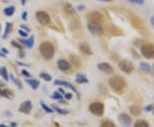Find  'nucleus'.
Listing matches in <instances>:
<instances>
[{"label":"nucleus","instance_id":"32","mask_svg":"<svg viewBox=\"0 0 154 127\" xmlns=\"http://www.w3.org/2000/svg\"><path fill=\"white\" fill-rule=\"evenodd\" d=\"M51 98H52V99H55V100H62L63 99V96L61 94L60 92H57V91H56L53 93V95L51 96Z\"/></svg>","mask_w":154,"mask_h":127},{"label":"nucleus","instance_id":"51","mask_svg":"<svg viewBox=\"0 0 154 127\" xmlns=\"http://www.w3.org/2000/svg\"><path fill=\"white\" fill-rule=\"evenodd\" d=\"M0 96H1V90H0Z\"/></svg>","mask_w":154,"mask_h":127},{"label":"nucleus","instance_id":"23","mask_svg":"<svg viewBox=\"0 0 154 127\" xmlns=\"http://www.w3.org/2000/svg\"><path fill=\"white\" fill-rule=\"evenodd\" d=\"M1 96L6 97V98H11L13 96V93L11 91V90L9 89H4V90H1Z\"/></svg>","mask_w":154,"mask_h":127},{"label":"nucleus","instance_id":"17","mask_svg":"<svg viewBox=\"0 0 154 127\" xmlns=\"http://www.w3.org/2000/svg\"><path fill=\"white\" fill-rule=\"evenodd\" d=\"M26 82H27V83L30 85V87L33 89V90H36L38 88L39 84H40L38 80H37V79H33H33H27Z\"/></svg>","mask_w":154,"mask_h":127},{"label":"nucleus","instance_id":"24","mask_svg":"<svg viewBox=\"0 0 154 127\" xmlns=\"http://www.w3.org/2000/svg\"><path fill=\"white\" fill-rule=\"evenodd\" d=\"M0 75L4 78L6 81H9V74H8V72H7V70H6L5 66L0 67Z\"/></svg>","mask_w":154,"mask_h":127},{"label":"nucleus","instance_id":"30","mask_svg":"<svg viewBox=\"0 0 154 127\" xmlns=\"http://www.w3.org/2000/svg\"><path fill=\"white\" fill-rule=\"evenodd\" d=\"M52 109L53 110H55L57 114H63V115H64V114H68V111L65 110V109H62L60 108H58V107H56V106H53L52 107Z\"/></svg>","mask_w":154,"mask_h":127},{"label":"nucleus","instance_id":"38","mask_svg":"<svg viewBox=\"0 0 154 127\" xmlns=\"http://www.w3.org/2000/svg\"><path fill=\"white\" fill-rule=\"evenodd\" d=\"M64 97H65V99L66 100H70L72 99V97H73V95L71 93H66V94H64Z\"/></svg>","mask_w":154,"mask_h":127},{"label":"nucleus","instance_id":"18","mask_svg":"<svg viewBox=\"0 0 154 127\" xmlns=\"http://www.w3.org/2000/svg\"><path fill=\"white\" fill-rule=\"evenodd\" d=\"M75 82L78 84H86L88 83V78L86 77L84 74H82V73H78L75 77Z\"/></svg>","mask_w":154,"mask_h":127},{"label":"nucleus","instance_id":"40","mask_svg":"<svg viewBox=\"0 0 154 127\" xmlns=\"http://www.w3.org/2000/svg\"><path fill=\"white\" fill-rule=\"evenodd\" d=\"M21 28H22V29H24V30H26V31H27V33H28V32L30 31V29H29V28H28V27L24 26V25H22V26H21Z\"/></svg>","mask_w":154,"mask_h":127},{"label":"nucleus","instance_id":"5","mask_svg":"<svg viewBox=\"0 0 154 127\" xmlns=\"http://www.w3.org/2000/svg\"><path fill=\"white\" fill-rule=\"evenodd\" d=\"M88 28L89 32L95 36H100L104 33V28L100 25V23L89 22L88 23Z\"/></svg>","mask_w":154,"mask_h":127},{"label":"nucleus","instance_id":"19","mask_svg":"<svg viewBox=\"0 0 154 127\" xmlns=\"http://www.w3.org/2000/svg\"><path fill=\"white\" fill-rule=\"evenodd\" d=\"M129 111H130V113L132 114L133 115L138 116V115H140V113H141V108L137 105H133L129 108Z\"/></svg>","mask_w":154,"mask_h":127},{"label":"nucleus","instance_id":"22","mask_svg":"<svg viewBox=\"0 0 154 127\" xmlns=\"http://www.w3.org/2000/svg\"><path fill=\"white\" fill-rule=\"evenodd\" d=\"M134 127H150V126H149V123L146 120H137L134 123Z\"/></svg>","mask_w":154,"mask_h":127},{"label":"nucleus","instance_id":"52","mask_svg":"<svg viewBox=\"0 0 154 127\" xmlns=\"http://www.w3.org/2000/svg\"><path fill=\"white\" fill-rule=\"evenodd\" d=\"M152 111H153V114H154V108H153V110H152Z\"/></svg>","mask_w":154,"mask_h":127},{"label":"nucleus","instance_id":"4","mask_svg":"<svg viewBox=\"0 0 154 127\" xmlns=\"http://www.w3.org/2000/svg\"><path fill=\"white\" fill-rule=\"evenodd\" d=\"M141 55L146 59H154V44H145L140 47Z\"/></svg>","mask_w":154,"mask_h":127},{"label":"nucleus","instance_id":"45","mask_svg":"<svg viewBox=\"0 0 154 127\" xmlns=\"http://www.w3.org/2000/svg\"><path fill=\"white\" fill-rule=\"evenodd\" d=\"M25 3H26V0H21V4H22V5H24V4H25Z\"/></svg>","mask_w":154,"mask_h":127},{"label":"nucleus","instance_id":"28","mask_svg":"<svg viewBox=\"0 0 154 127\" xmlns=\"http://www.w3.org/2000/svg\"><path fill=\"white\" fill-rule=\"evenodd\" d=\"M140 67L146 72H150L151 71V66L149 64L146 63V62H140Z\"/></svg>","mask_w":154,"mask_h":127},{"label":"nucleus","instance_id":"35","mask_svg":"<svg viewBox=\"0 0 154 127\" xmlns=\"http://www.w3.org/2000/svg\"><path fill=\"white\" fill-rule=\"evenodd\" d=\"M19 34L22 36V37H23V38H26L27 36H28V33L27 32H24V31H22V30H19Z\"/></svg>","mask_w":154,"mask_h":127},{"label":"nucleus","instance_id":"27","mask_svg":"<svg viewBox=\"0 0 154 127\" xmlns=\"http://www.w3.org/2000/svg\"><path fill=\"white\" fill-rule=\"evenodd\" d=\"M10 78H11V79L12 80V82H14L15 84H17V87H19V89H22V84L19 79H17V78L14 77L13 74H11V75H10Z\"/></svg>","mask_w":154,"mask_h":127},{"label":"nucleus","instance_id":"37","mask_svg":"<svg viewBox=\"0 0 154 127\" xmlns=\"http://www.w3.org/2000/svg\"><path fill=\"white\" fill-rule=\"evenodd\" d=\"M153 108H154V107L152 105H148L145 108V111H146V112H150V111L153 110Z\"/></svg>","mask_w":154,"mask_h":127},{"label":"nucleus","instance_id":"11","mask_svg":"<svg viewBox=\"0 0 154 127\" xmlns=\"http://www.w3.org/2000/svg\"><path fill=\"white\" fill-rule=\"evenodd\" d=\"M57 66H58V68L60 69L61 71H63V72L69 71L71 68L69 62L67 61L66 60H64V59H60V60L57 61Z\"/></svg>","mask_w":154,"mask_h":127},{"label":"nucleus","instance_id":"50","mask_svg":"<svg viewBox=\"0 0 154 127\" xmlns=\"http://www.w3.org/2000/svg\"><path fill=\"white\" fill-rule=\"evenodd\" d=\"M0 127H8V126H5V125H0Z\"/></svg>","mask_w":154,"mask_h":127},{"label":"nucleus","instance_id":"8","mask_svg":"<svg viewBox=\"0 0 154 127\" xmlns=\"http://www.w3.org/2000/svg\"><path fill=\"white\" fill-rule=\"evenodd\" d=\"M118 66L121 69L122 72L125 73L130 74L134 71V66L130 61H127V60H122L118 63Z\"/></svg>","mask_w":154,"mask_h":127},{"label":"nucleus","instance_id":"20","mask_svg":"<svg viewBox=\"0 0 154 127\" xmlns=\"http://www.w3.org/2000/svg\"><path fill=\"white\" fill-rule=\"evenodd\" d=\"M69 60L71 61V63L75 66V67H79L81 66V61L79 60V58L77 57L76 55H69Z\"/></svg>","mask_w":154,"mask_h":127},{"label":"nucleus","instance_id":"12","mask_svg":"<svg viewBox=\"0 0 154 127\" xmlns=\"http://www.w3.org/2000/svg\"><path fill=\"white\" fill-rule=\"evenodd\" d=\"M98 68H99V70H101L102 72L107 73V74L113 73V68H112V66H110L109 63H106V62L99 63V64H98Z\"/></svg>","mask_w":154,"mask_h":127},{"label":"nucleus","instance_id":"21","mask_svg":"<svg viewBox=\"0 0 154 127\" xmlns=\"http://www.w3.org/2000/svg\"><path fill=\"white\" fill-rule=\"evenodd\" d=\"M12 27L13 25L10 23V22H6V26H5V33H4V35H3V39H6L8 37V35L10 34V33L12 30Z\"/></svg>","mask_w":154,"mask_h":127},{"label":"nucleus","instance_id":"29","mask_svg":"<svg viewBox=\"0 0 154 127\" xmlns=\"http://www.w3.org/2000/svg\"><path fill=\"white\" fill-rule=\"evenodd\" d=\"M40 104H41V107H42V108L44 109L46 113H49V114H51V113H53V109L52 108H49L48 106L46 105L45 103L43 101H41L40 102Z\"/></svg>","mask_w":154,"mask_h":127},{"label":"nucleus","instance_id":"16","mask_svg":"<svg viewBox=\"0 0 154 127\" xmlns=\"http://www.w3.org/2000/svg\"><path fill=\"white\" fill-rule=\"evenodd\" d=\"M19 41L22 44H25L29 49H31L33 46V44H34V38H33V36H31L28 39H20Z\"/></svg>","mask_w":154,"mask_h":127},{"label":"nucleus","instance_id":"6","mask_svg":"<svg viewBox=\"0 0 154 127\" xmlns=\"http://www.w3.org/2000/svg\"><path fill=\"white\" fill-rule=\"evenodd\" d=\"M36 19L41 25L43 26H47L51 22V18L48 13L45 11H38L36 13Z\"/></svg>","mask_w":154,"mask_h":127},{"label":"nucleus","instance_id":"48","mask_svg":"<svg viewBox=\"0 0 154 127\" xmlns=\"http://www.w3.org/2000/svg\"><path fill=\"white\" fill-rule=\"evenodd\" d=\"M0 57H5V54H1V53H0Z\"/></svg>","mask_w":154,"mask_h":127},{"label":"nucleus","instance_id":"39","mask_svg":"<svg viewBox=\"0 0 154 127\" xmlns=\"http://www.w3.org/2000/svg\"><path fill=\"white\" fill-rule=\"evenodd\" d=\"M22 20H24V21L27 20V18H28V13H27V11H23V12H22Z\"/></svg>","mask_w":154,"mask_h":127},{"label":"nucleus","instance_id":"15","mask_svg":"<svg viewBox=\"0 0 154 127\" xmlns=\"http://www.w3.org/2000/svg\"><path fill=\"white\" fill-rule=\"evenodd\" d=\"M79 49H80V50H81L82 53L86 54V55H93V52H92V50H91L90 46H89L88 44H86V43H82V44H80V45H79Z\"/></svg>","mask_w":154,"mask_h":127},{"label":"nucleus","instance_id":"2","mask_svg":"<svg viewBox=\"0 0 154 127\" xmlns=\"http://www.w3.org/2000/svg\"><path fill=\"white\" fill-rule=\"evenodd\" d=\"M39 52L40 55L43 56V58L49 61L53 58L55 54V49L53 44L49 41H45L39 45Z\"/></svg>","mask_w":154,"mask_h":127},{"label":"nucleus","instance_id":"10","mask_svg":"<svg viewBox=\"0 0 154 127\" xmlns=\"http://www.w3.org/2000/svg\"><path fill=\"white\" fill-rule=\"evenodd\" d=\"M31 110H32V102H31V101H29V100L24 101L22 104H21L20 108H19V111H20L21 113L26 114H30Z\"/></svg>","mask_w":154,"mask_h":127},{"label":"nucleus","instance_id":"36","mask_svg":"<svg viewBox=\"0 0 154 127\" xmlns=\"http://www.w3.org/2000/svg\"><path fill=\"white\" fill-rule=\"evenodd\" d=\"M22 74L23 76H26V77H30V76H31V74H30L27 70H25V69L22 70Z\"/></svg>","mask_w":154,"mask_h":127},{"label":"nucleus","instance_id":"47","mask_svg":"<svg viewBox=\"0 0 154 127\" xmlns=\"http://www.w3.org/2000/svg\"><path fill=\"white\" fill-rule=\"evenodd\" d=\"M11 126H12L13 127L17 126V124H16V122H13V123H11Z\"/></svg>","mask_w":154,"mask_h":127},{"label":"nucleus","instance_id":"26","mask_svg":"<svg viewBox=\"0 0 154 127\" xmlns=\"http://www.w3.org/2000/svg\"><path fill=\"white\" fill-rule=\"evenodd\" d=\"M101 127H116V125L110 120H103L101 122Z\"/></svg>","mask_w":154,"mask_h":127},{"label":"nucleus","instance_id":"33","mask_svg":"<svg viewBox=\"0 0 154 127\" xmlns=\"http://www.w3.org/2000/svg\"><path fill=\"white\" fill-rule=\"evenodd\" d=\"M128 2L132 3V4H143L144 0H128Z\"/></svg>","mask_w":154,"mask_h":127},{"label":"nucleus","instance_id":"34","mask_svg":"<svg viewBox=\"0 0 154 127\" xmlns=\"http://www.w3.org/2000/svg\"><path fill=\"white\" fill-rule=\"evenodd\" d=\"M11 45H13V46H15V47H17V49H19V50H22V46L20 45V44H18V43H17L16 41H12L11 42Z\"/></svg>","mask_w":154,"mask_h":127},{"label":"nucleus","instance_id":"42","mask_svg":"<svg viewBox=\"0 0 154 127\" xmlns=\"http://www.w3.org/2000/svg\"><path fill=\"white\" fill-rule=\"evenodd\" d=\"M151 24L154 27V16H152L151 18Z\"/></svg>","mask_w":154,"mask_h":127},{"label":"nucleus","instance_id":"44","mask_svg":"<svg viewBox=\"0 0 154 127\" xmlns=\"http://www.w3.org/2000/svg\"><path fill=\"white\" fill-rule=\"evenodd\" d=\"M5 114H7V115H9L8 117H11V115H12V114H11L10 112H5Z\"/></svg>","mask_w":154,"mask_h":127},{"label":"nucleus","instance_id":"43","mask_svg":"<svg viewBox=\"0 0 154 127\" xmlns=\"http://www.w3.org/2000/svg\"><path fill=\"white\" fill-rule=\"evenodd\" d=\"M2 51H3L4 53H5V54H8V53H9V51L6 50V49H4V48L2 49Z\"/></svg>","mask_w":154,"mask_h":127},{"label":"nucleus","instance_id":"9","mask_svg":"<svg viewBox=\"0 0 154 127\" xmlns=\"http://www.w3.org/2000/svg\"><path fill=\"white\" fill-rule=\"evenodd\" d=\"M118 120H119V122L121 123V125L122 126L128 127L131 126L132 119L130 118V116H128L127 114H121L118 116Z\"/></svg>","mask_w":154,"mask_h":127},{"label":"nucleus","instance_id":"14","mask_svg":"<svg viewBox=\"0 0 154 127\" xmlns=\"http://www.w3.org/2000/svg\"><path fill=\"white\" fill-rule=\"evenodd\" d=\"M63 10H64V12L66 13L68 16H69L74 17L76 16V13H75V9H74L73 6H72L70 4H69V3H65V4H63Z\"/></svg>","mask_w":154,"mask_h":127},{"label":"nucleus","instance_id":"41","mask_svg":"<svg viewBox=\"0 0 154 127\" xmlns=\"http://www.w3.org/2000/svg\"><path fill=\"white\" fill-rule=\"evenodd\" d=\"M77 9H78V10H84V9H85V8H84V6H78V8H77Z\"/></svg>","mask_w":154,"mask_h":127},{"label":"nucleus","instance_id":"3","mask_svg":"<svg viewBox=\"0 0 154 127\" xmlns=\"http://www.w3.org/2000/svg\"><path fill=\"white\" fill-rule=\"evenodd\" d=\"M89 111L96 116H101L105 111V105L102 102H94L89 105Z\"/></svg>","mask_w":154,"mask_h":127},{"label":"nucleus","instance_id":"31","mask_svg":"<svg viewBox=\"0 0 154 127\" xmlns=\"http://www.w3.org/2000/svg\"><path fill=\"white\" fill-rule=\"evenodd\" d=\"M39 76L41 78H43L44 80H45L46 82H49L51 80V76L48 74V73H46V72H41L40 74H39Z\"/></svg>","mask_w":154,"mask_h":127},{"label":"nucleus","instance_id":"1","mask_svg":"<svg viewBox=\"0 0 154 127\" xmlns=\"http://www.w3.org/2000/svg\"><path fill=\"white\" fill-rule=\"evenodd\" d=\"M109 84L111 89L118 95L123 94L127 88L126 80L119 75H116L110 78L109 80Z\"/></svg>","mask_w":154,"mask_h":127},{"label":"nucleus","instance_id":"53","mask_svg":"<svg viewBox=\"0 0 154 127\" xmlns=\"http://www.w3.org/2000/svg\"><path fill=\"white\" fill-rule=\"evenodd\" d=\"M153 68H154V64H153Z\"/></svg>","mask_w":154,"mask_h":127},{"label":"nucleus","instance_id":"7","mask_svg":"<svg viewBox=\"0 0 154 127\" xmlns=\"http://www.w3.org/2000/svg\"><path fill=\"white\" fill-rule=\"evenodd\" d=\"M88 19L90 22L101 23L104 21V16L99 11H92L88 15Z\"/></svg>","mask_w":154,"mask_h":127},{"label":"nucleus","instance_id":"46","mask_svg":"<svg viewBox=\"0 0 154 127\" xmlns=\"http://www.w3.org/2000/svg\"><path fill=\"white\" fill-rule=\"evenodd\" d=\"M59 92H60V93H62V94H65V93H64V91H63V89H59Z\"/></svg>","mask_w":154,"mask_h":127},{"label":"nucleus","instance_id":"25","mask_svg":"<svg viewBox=\"0 0 154 127\" xmlns=\"http://www.w3.org/2000/svg\"><path fill=\"white\" fill-rule=\"evenodd\" d=\"M15 13V7L14 6H10L8 8H6L5 10V14L7 16H13V14Z\"/></svg>","mask_w":154,"mask_h":127},{"label":"nucleus","instance_id":"13","mask_svg":"<svg viewBox=\"0 0 154 127\" xmlns=\"http://www.w3.org/2000/svg\"><path fill=\"white\" fill-rule=\"evenodd\" d=\"M54 84H55V85H63V86H64V87H67L68 89H70V90H74V91L78 95V92H77L75 87L74 85H72L71 84H69V82H67V81L59 80V79H56L55 81H54Z\"/></svg>","mask_w":154,"mask_h":127},{"label":"nucleus","instance_id":"49","mask_svg":"<svg viewBox=\"0 0 154 127\" xmlns=\"http://www.w3.org/2000/svg\"><path fill=\"white\" fill-rule=\"evenodd\" d=\"M101 1H105V2H111L112 0H101Z\"/></svg>","mask_w":154,"mask_h":127}]
</instances>
